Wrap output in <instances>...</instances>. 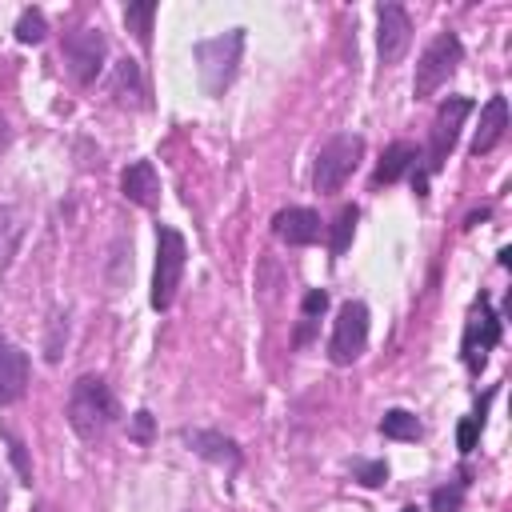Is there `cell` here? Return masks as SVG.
<instances>
[{"mask_svg": "<svg viewBox=\"0 0 512 512\" xmlns=\"http://www.w3.org/2000/svg\"><path fill=\"white\" fill-rule=\"evenodd\" d=\"M116 416H120V404H116L108 380L84 372V376L72 384V392H68V428H72L84 444H96V440H104V432L116 424Z\"/></svg>", "mask_w": 512, "mask_h": 512, "instance_id": "1", "label": "cell"}, {"mask_svg": "<svg viewBox=\"0 0 512 512\" xmlns=\"http://www.w3.org/2000/svg\"><path fill=\"white\" fill-rule=\"evenodd\" d=\"M240 52H244V28H228V32L208 36L192 48L196 72H200V84L208 96H220L232 84V76L240 68Z\"/></svg>", "mask_w": 512, "mask_h": 512, "instance_id": "2", "label": "cell"}, {"mask_svg": "<svg viewBox=\"0 0 512 512\" xmlns=\"http://www.w3.org/2000/svg\"><path fill=\"white\" fill-rule=\"evenodd\" d=\"M184 264H188V244L172 224H156V272H152V308L168 312L180 280H184Z\"/></svg>", "mask_w": 512, "mask_h": 512, "instance_id": "3", "label": "cell"}, {"mask_svg": "<svg viewBox=\"0 0 512 512\" xmlns=\"http://www.w3.org/2000/svg\"><path fill=\"white\" fill-rule=\"evenodd\" d=\"M360 156H364V136H356V132H336V136L316 152L312 188H316V192H340L344 180L356 172Z\"/></svg>", "mask_w": 512, "mask_h": 512, "instance_id": "4", "label": "cell"}, {"mask_svg": "<svg viewBox=\"0 0 512 512\" xmlns=\"http://www.w3.org/2000/svg\"><path fill=\"white\" fill-rule=\"evenodd\" d=\"M464 60V44L456 32H436L432 44L420 52L416 60V76H412V92L416 100H428L440 84H448V76L456 72V64Z\"/></svg>", "mask_w": 512, "mask_h": 512, "instance_id": "5", "label": "cell"}, {"mask_svg": "<svg viewBox=\"0 0 512 512\" xmlns=\"http://www.w3.org/2000/svg\"><path fill=\"white\" fill-rule=\"evenodd\" d=\"M364 348H368V304L364 300H344L340 312H336L332 336H328V360L348 368L364 356Z\"/></svg>", "mask_w": 512, "mask_h": 512, "instance_id": "6", "label": "cell"}, {"mask_svg": "<svg viewBox=\"0 0 512 512\" xmlns=\"http://www.w3.org/2000/svg\"><path fill=\"white\" fill-rule=\"evenodd\" d=\"M60 56H64V64H68V72H72L76 84H92L100 76V68H104L108 40L96 28H72L60 40Z\"/></svg>", "mask_w": 512, "mask_h": 512, "instance_id": "7", "label": "cell"}, {"mask_svg": "<svg viewBox=\"0 0 512 512\" xmlns=\"http://www.w3.org/2000/svg\"><path fill=\"white\" fill-rule=\"evenodd\" d=\"M496 344H500V316L492 312V300L480 292V296H476V304H472V312H468L464 344H460L468 372H480V368H484V360H488V352H492Z\"/></svg>", "mask_w": 512, "mask_h": 512, "instance_id": "8", "label": "cell"}, {"mask_svg": "<svg viewBox=\"0 0 512 512\" xmlns=\"http://www.w3.org/2000/svg\"><path fill=\"white\" fill-rule=\"evenodd\" d=\"M472 112V100L468 96H448L436 116H432V128H428V172H440L448 152L456 148V136H460V124L464 116Z\"/></svg>", "mask_w": 512, "mask_h": 512, "instance_id": "9", "label": "cell"}, {"mask_svg": "<svg viewBox=\"0 0 512 512\" xmlns=\"http://www.w3.org/2000/svg\"><path fill=\"white\" fill-rule=\"evenodd\" d=\"M412 44V20L400 4H380L376 8V52H380V64H396Z\"/></svg>", "mask_w": 512, "mask_h": 512, "instance_id": "10", "label": "cell"}, {"mask_svg": "<svg viewBox=\"0 0 512 512\" xmlns=\"http://www.w3.org/2000/svg\"><path fill=\"white\" fill-rule=\"evenodd\" d=\"M28 376H32V360L20 344H12L8 336H0V408L20 404L28 392Z\"/></svg>", "mask_w": 512, "mask_h": 512, "instance_id": "11", "label": "cell"}, {"mask_svg": "<svg viewBox=\"0 0 512 512\" xmlns=\"http://www.w3.org/2000/svg\"><path fill=\"white\" fill-rule=\"evenodd\" d=\"M272 236H276L280 244H288V248L316 244V240H320V216H316L312 208H300V204L280 208V212L272 216Z\"/></svg>", "mask_w": 512, "mask_h": 512, "instance_id": "12", "label": "cell"}, {"mask_svg": "<svg viewBox=\"0 0 512 512\" xmlns=\"http://www.w3.org/2000/svg\"><path fill=\"white\" fill-rule=\"evenodd\" d=\"M180 440L196 452V456H204V460H212V464H220V468H240V444L232 440V436H224V432H216V428H184L180 432Z\"/></svg>", "mask_w": 512, "mask_h": 512, "instance_id": "13", "label": "cell"}, {"mask_svg": "<svg viewBox=\"0 0 512 512\" xmlns=\"http://www.w3.org/2000/svg\"><path fill=\"white\" fill-rule=\"evenodd\" d=\"M120 192H124V200H132L140 208H156L160 204V176H156L152 160H132L120 172Z\"/></svg>", "mask_w": 512, "mask_h": 512, "instance_id": "14", "label": "cell"}, {"mask_svg": "<svg viewBox=\"0 0 512 512\" xmlns=\"http://www.w3.org/2000/svg\"><path fill=\"white\" fill-rule=\"evenodd\" d=\"M508 132V100L504 96H492L484 108H480V128L472 136V156H488Z\"/></svg>", "mask_w": 512, "mask_h": 512, "instance_id": "15", "label": "cell"}, {"mask_svg": "<svg viewBox=\"0 0 512 512\" xmlns=\"http://www.w3.org/2000/svg\"><path fill=\"white\" fill-rule=\"evenodd\" d=\"M24 232H28V212L20 204H0V272L16 260Z\"/></svg>", "mask_w": 512, "mask_h": 512, "instance_id": "16", "label": "cell"}, {"mask_svg": "<svg viewBox=\"0 0 512 512\" xmlns=\"http://www.w3.org/2000/svg\"><path fill=\"white\" fill-rule=\"evenodd\" d=\"M420 160V152H416V144H408V140H396V144H388L384 148V156H380V164H376V176H372V184L380 188V184H396L412 164Z\"/></svg>", "mask_w": 512, "mask_h": 512, "instance_id": "17", "label": "cell"}, {"mask_svg": "<svg viewBox=\"0 0 512 512\" xmlns=\"http://www.w3.org/2000/svg\"><path fill=\"white\" fill-rule=\"evenodd\" d=\"M108 92L120 104H144V80H140V64L136 60H116L112 76H108Z\"/></svg>", "mask_w": 512, "mask_h": 512, "instance_id": "18", "label": "cell"}, {"mask_svg": "<svg viewBox=\"0 0 512 512\" xmlns=\"http://www.w3.org/2000/svg\"><path fill=\"white\" fill-rule=\"evenodd\" d=\"M380 432H384V440H420V420H416V412H408V408H388L384 412V420H380Z\"/></svg>", "mask_w": 512, "mask_h": 512, "instance_id": "19", "label": "cell"}, {"mask_svg": "<svg viewBox=\"0 0 512 512\" xmlns=\"http://www.w3.org/2000/svg\"><path fill=\"white\" fill-rule=\"evenodd\" d=\"M356 220H360V208H356V204H344V208L336 212V220H332V236H328L332 256H344V252H348L352 232H356Z\"/></svg>", "mask_w": 512, "mask_h": 512, "instance_id": "20", "label": "cell"}, {"mask_svg": "<svg viewBox=\"0 0 512 512\" xmlns=\"http://www.w3.org/2000/svg\"><path fill=\"white\" fill-rule=\"evenodd\" d=\"M152 20H156V4H152V0L124 8V24H128V32L136 36L140 48H148V40H152Z\"/></svg>", "mask_w": 512, "mask_h": 512, "instance_id": "21", "label": "cell"}, {"mask_svg": "<svg viewBox=\"0 0 512 512\" xmlns=\"http://www.w3.org/2000/svg\"><path fill=\"white\" fill-rule=\"evenodd\" d=\"M12 32H16V40H20V44H40V40L48 36V20H44V12H40V8H24Z\"/></svg>", "mask_w": 512, "mask_h": 512, "instance_id": "22", "label": "cell"}, {"mask_svg": "<svg viewBox=\"0 0 512 512\" xmlns=\"http://www.w3.org/2000/svg\"><path fill=\"white\" fill-rule=\"evenodd\" d=\"M64 344H68V312H56L52 324H48V336H44V360L56 364L60 352H64Z\"/></svg>", "mask_w": 512, "mask_h": 512, "instance_id": "23", "label": "cell"}, {"mask_svg": "<svg viewBox=\"0 0 512 512\" xmlns=\"http://www.w3.org/2000/svg\"><path fill=\"white\" fill-rule=\"evenodd\" d=\"M488 400H492V392H488ZM488 400H484V404H488ZM484 404H480L472 416L460 420V428H456V448H460V452H472V448H476V436H480V428H484Z\"/></svg>", "mask_w": 512, "mask_h": 512, "instance_id": "24", "label": "cell"}, {"mask_svg": "<svg viewBox=\"0 0 512 512\" xmlns=\"http://www.w3.org/2000/svg\"><path fill=\"white\" fill-rule=\"evenodd\" d=\"M352 480H360L364 488H380L388 480V464L384 460H352Z\"/></svg>", "mask_w": 512, "mask_h": 512, "instance_id": "25", "label": "cell"}, {"mask_svg": "<svg viewBox=\"0 0 512 512\" xmlns=\"http://www.w3.org/2000/svg\"><path fill=\"white\" fill-rule=\"evenodd\" d=\"M460 504H464V480L440 484L432 492V512H460Z\"/></svg>", "mask_w": 512, "mask_h": 512, "instance_id": "26", "label": "cell"}, {"mask_svg": "<svg viewBox=\"0 0 512 512\" xmlns=\"http://www.w3.org/2000/svg\"><path fill=\"white\" fill-rule=\"evenodd\" d=\"M4 444H8V456H12V468H16L20 484H32V464H28V448H24V440L12 436V432H4Z\"/></svg>", "mask_w": 512, "mask_h": 512, "instance_id": "27", "label": "cell"}, {"mask_svg": "<svg viewBox=\"0 0 512 512\" xmlns=\"http://www.w3.org/2000/svg\"><path fill=\"white\" fill-rule=\"evenodd\" d=\"M300 308H304V320L316 324V316H324V308H328V292H324V288H308Z\"/></svg>", "mask_w": 512, "mask_h": 512, "instance_id": "28", "label": "cell"}, {"mask_svg": "<svg viewBox=\"0 0 512 512\" xmlns=\"http://www.w3.org/2000/svg\"><path fill=\"white\" fill-rule=\"evenodd\" d=\"M128 436H132V440H140V444H144V440H148V436H152V412H144V408H140V412H136V416H132V428H128Z\"/></svg>", "mask_w": 512, "mask_h": 512, "instance_id": "29", "label": "cell"}, {"mask_svg": "<svg viewBox=\"0 0 512 512\" xmlns=\"http://www.w3.org/2000/svg\"><path fill=\"white\" fill-rule=\"evenodd\" d=\"M8 144V124H4V116H0V148Z\"/></svg>", "mask_w": 512, "mask_h": 512, "instance_id": "30", "label": "cell"}, {"mask_svg": "<svg viewBox=\"0 0 512 512\" xmlns=\"http://www.w3.org/2000/svg\"><path fill=\"white\" fill-rule=\"evenodd\" d=\"M8 504V488H4V480H0V508Z\"/></svg>", "mask_w": 512, "mask_h": 512, "instance_id": "31", "label": "cell"}, {"mask_svg": "<svg viewBox=\"0 0 512 512\" xmlns=\"http://www.w3.org/2000/svg\"><path fill=\"white\" fill-rule=\"evenodd\" d=\"M400 512H420V508H400Z\"/></svg>", "mask_w": 512, "mask_h": 512, "instance_id": "32", "label": "cell"}]
</instances>
